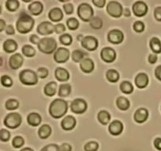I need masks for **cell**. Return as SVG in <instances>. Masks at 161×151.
<instances>
[{
    "label": "cell",
    "instance_id": "11",
    "mask_svg": "<svg viewBox=\"0 0 161 151\" xmlns=\"http://www.w3.org/2000/svg\"><path fill=\"white\" fill-rule=\"evenodd\" d=\"M101 58L105 62H113L116 58V53L111 47H104L101 51Z\"/></svg>",
    "mask_w": 161,
    "mask_h": 151
},
{
    "label": "cell",
    "instance_id": "33",
    "mask_svg": "<svg viewBox=\"0 0 161 151\" xmlns=\"http://www.w3.org/2000/svg\"><path fill=\"white\" fill-rule=\"evenodd\" d=\"M120 90L124 94H130L133 92L134 87L130 82L124 81L120 84Z\"/></svg>",
    "mask_w": 161,
    "mask_h": 151
},
{
    "label": "cell",
    "instance_id": "28",
    "mask_svg": "<svg viewBox=\"0 0 161 151\" xmlns=\"http://www.w3.org/2000/svg\"><path fill=\"white\" fill-rule=\"evenodd\" d=\"M150 48L155 53H161V42L160 39L157 37H153L151 39L150 42Z\"/></svg>",
    "mask_w": 161,
    "mask_h": 151
},
{
    "label": "cell",
    "instance_id": "50",
    "mask_svg": "<svg viewBox=\"0 0 161 151\" xmlns=\"http://www.w3.org/2000/svg\"><path fill=\"white\" fill-rule=\"evenodd\" d=\"M154 16L158 21H161V6H158L154 10Z\"/></svg>",
    "mask_w": 161,
    "mask_h": 151
},
{
    "label": "cell",
    "instance_id": "61",
    "mask_svg": "<svg viewBox=\"0 0 161 151\" xmlns=\"http://www.w3.org/2000/svg\"><path fill=\"white\" fill-rule=\"evenodd\" d=\"M81 37L83 38V36H82V35H80V36H78V40H83V39H81Z\"/></svg>",
    "mask_w": 161,
    "mask_h": 151
},
{
    "label": "cell",
    "instance_id": "34",
    "mask_svg": "<svg viewBox=\"0 0 161 151\" xmlns=\"http://www.w3.org/2000/svg\"><path fill=\"white\" fill-rule=\"evenodd\" d=\"M22 53L25 56L31 58L36 54V50L31 46L30 45H25L22 47Z\"/></svg>",
    "mask_w": 161,
    "mask_h": 151
},
{
    "label": "cell",
    "instance_id": "36",
    "mask_svg": "<svg viewBox=\"0 0 161 151\" xmlns=\"http://www.w3.org/2000/svg\"><path fill=\"white\" fill-rule=\"evenodd\" d=\"M5 106L9 110L17 109L19 107V102L17 100H16V99H9V100L6 101V104H5Z\"/></svg>",
    "mask_w": 161,
    "mask_h": 151
},
{
    "label": "cell",
    "instance_id": "21",
    "mask_svg": "<svg viewBox=\"0 0 161 151\" xmlns=\"http://www.w3.org/2000/svg\"><path fill=\"white\" fill-rule=\"evenodd\" d=\"M49 18L53 22H58L60 21L61 20H62L63 18V12L60 8L55 7L53 8L52 9H50V11L49 12Z\"/></svg>",
    "mask_w": 161,
    "mask_h": 151
},
{
    "label": "cell",
    "instance_id": "60",
    "mask_svg": "<svg viewBox=\"0 0 161 151\" xmlns=\"http://www.w3.org/2000/svg\"><path fill=\"white\" fill-rule=\"evenodd\" d=\"M20 151H34L32 149H31V148L29 147H26V148H24V149H22Z\"/></svg>",
    "mask_w": 161,
    "mask_h": 151
},
{
    "label": "cell",
    "instance_id": "8",
    "mask_svg": "<svg viewBox=\"0 0 161 151\" xmlns=\"http://www.w3.org/2000/svg\"><path fill=\"white\" fill-rule=\"evenodd\" d=\"M71 110L73 113H77V114H81L83 113L87 109V104L86 101L82 98H76L73 100L71 103L70 105Z\"/></svg>",
    "mask_w": 161,
    "mask_h": 151
},
{
    "label": "cell",
    "instance_id": "59",
    "mask_svg": "<svg viewBox=\"0 0 161 151\" xmlns=\"http://www.w3.org/2000/svg\"><path fill=\"white\" fill-rule=\"evenodd\" d=\"M124 15L125 16V17H130V10L128 8H126L124 10Z\"/></svg>",
    "mask_w": 161,
    "mask_h": 151
},
{
    "label": "cell",
    "instance_id": "55",
    "mask_svg": "<svg viewBox=\"0 0 161 151\" xmlns=\"http://www.w3.org/2000/svg\"><path fill=\"white\" fill-rule=\"evenodd\" d=\"M154 146L157 149L161 151V138H157L154 140Z\"/></svg>",
    "mask_w": 161,
    "mask_h": 151
},
{
    "label": "cell",
    "instance_id": "47",
    "mask_svg": "<svg viewBox=\"0 0 161 151\" xmlns=\"http://www.w3.org/2000/svg\"><path fill=\"white\" fill-rule=\"evenodd\" d=\"M10 137V133L6 129H1L0 131V138L3 142H7Z\"/></svg>",
    "mask_w": 161,
    "mask_h": 151
},
{
    "label": "cell",
    "instance_id": "46",
    "mask_svg": "<svg viewBox=\"0 0 161 151\" xmlns=\"http://www.w3.org/2000/svg\"><path fill=\"white\" fill-rule=\"evenodd\" d=\"M36 73H37L38 76H39V78L44 79V78H46L47 76H48L49 72H48V69H46V68H43V67H41V68H39V69H38Z\"/></svg>",
    "mask_w": 161,
    "mask_h": 151
},
{
    "label": "cell",
    "instance_id": "10",
    "mask_svg": "<svg viewBox=\"0 0 161 151\" xmlns=\"http://www.w3.org/2000/svg\"><path fill=\"white\" fill-rule=\"evenodd\" d=\"M69 56H70V52L68 49L64 48V47H59L55 51L53 58L58 63H64L69 60Z\"/></svg>",
    "mask_w": 161,
    "mask_h": 151
},
{
    "label": "cell",
    "instance_id": "44",
    "mask_svg": "<svg viewBox=\"0 0 161 151\" xmlns=\"http://www.w3.org/2000/svg\"><path fill=\"white\" fill-rule=\"evenodd\" d=\"M1 83L4 87H11L13 85V80H11L9 76L4 75L1 77Z\"/></svg>",
    "mask_w": 161,
    "mask_h": 151
},
{
    "label": "cell",
    "instance_id": "57",
    "mask_svg": "<svg viewBox=\"0 0 161 151\" xmlns=\"http://www.w3.org/2000/svg\"><path fill=\"white\" fill-rule=\"evenodd\" d=\"M6 32L7 33L8 35H14L15 33L14 31V28L12 25H8L7 27H6Z\"/></svg>",
    "mask_w": 161,
    "mask_h": 151
},
{
    "label": "cell",
    "instance_id": "30",
    "mask_svg": "<svg viewBox=\"0 0 161 151\" xmlns=\"http://www.w3.org/2000/svg\"><path fill=\"white\" fill-rule=\"evenodd\" d=\"M116 105H117L118 108L121 110H127L130 107V102L127 98H126L125 97H119L116 100Z\"/></svg>",
    "mask_w": 161,
    "mask_h": 151
},
{
    "label": "cell",
    "instance_id": "54",
    "mask_svg": "<svg viewBox=\"0 0 161 151\" xmlns=\"http://www.w3.org/2000/svg\"><path fill=\"white\" fill-rule=\"evenodd\" d=\"M158 60V58H157V55L155 54V53H152V54H149V62L151 63V64H155L156 62Z\"/></svg>",
    "mask_w": 161,
    "mask_h": 151
},
{
    "label": "cell",
    "instance_id": "9",
    "mask_svg": "<svg viewBox=\"0 0 161 151\" xmlns=\"http://www.w3.org/2000/svg\"><path fill=\"white\" fill-rule=\"evenodd\" d=\"M82 46L84 47L86 50H90V51H93V50H95L98 47V41L94 36H86L83 39V40L81 41Z\"/></svg>",
    "mask_w": 161,
    "mask_h": 151
},
{
    "label": "cell",
    "instance_id": "37",
    "mask_svg": "<svg viewBox=\"0 0 161 151\" xmlns=\"http://www.w3.org/2000/svg\"><path fill=\"white\" fill-rule=\"evenodd\" d=\"M20 3L17 0H8L6 3V6L9 11H15L18 9Z\"/></svg>",
    "mask_w": 161,
    "mask_h": 151
},
{
    "label": "cell",
    "instance_id": "39",
    "mask_svg": "<svg viewBox=\"0 0 161 151\" xmlns=\"http://www.w3.org/2000/svg\"><path fill=\"white\" fill-rule=\"evenodd\" d=\"M99 148V145L97 142L91 141L86 143L84 146L85 151H97Z\"/></svg>",
    "mask_w": 161,
    "mask_h": 151
},
{
    "label": "cell",
    "instance_id": "6",
    "mask_svg": "<svg viewBox=\"0 0 161 151\" xmlns=\"http://www.w3.org/2000/svg\"><path fill=\"white\" fill-rule=\"evenodd\" d=\"M22 121L21 116L17 113H9L7 116L5 117L4 124L7 127L11 129L17 128V127L20 125Z\"/></svg>",
    "mask_w": 161,
    "mask_h": 151
},
{
    "label": "cell",
    "instance_id": "31",
    "mask_svg": "<svg viewBox=\"0 0 161 151\" xmlns=\"http://www.w3.org/2000/svg\"><path fill=\"white\" fill-rule=\"evenodd\" d=\"M106 78L107 80L109 82L112 83H116L119 80V74L115 69H109L108 71H107L106 72Z\"/></svg>",
    "mask_w": 161,
    "mask_h": 151
},
{
    "label": "cell",
    "instance_id": "29",
    "mask_svg": "<svg viewBox=\"0 0 161 151\" xmlns=\"http://www.w3.org/2000/svg\"><path fill=\"white\" fill-rule=\"evenodd\" d=\"M97 119L101 124H103V125H106L109 122L111 116H110V113L108 112L105 111V110H102L97 114Z\"/></svg>",
    "mask_w": 161,
    "mask_h": 151
},
{
    "label": "cell",
    "instance_id": "43",
    "mask_svg": "<svg viewBox=\"0 0 161 151\" xmlns=\"http://www.w3.org/2000/svg\"><path fill=\"white\" fill-rule=\"evenodd\" d=\"M133 28L137 32H142L145 29V24L141 20H137L134 24Z\"/></svg>",
    "mask_w": 161,
    "mask_h": 151
},
{
    "label": "cell",
    "instance_id": "51",
    "mask_svg": "<svg viewBox=\"0 0 161 151\" xmlns=\"http://www.w3.org/2000/svg\"><path fill=\"white\" fill-rule=\"evenodd\" d=\"M40 40L41 39H39V36H37L36 35H31V36H30V42L33 44L38 45V44L39 43V42H40Z\"/></svg>",
    "mask_w": 161,
    "mask_h": 151
},
{
    "label": "cell",
    "instance_id": "14",
    "mask_svg": "<svg viewBox=\"0 0 161 151\" xmlns=\"http://www.w3.org/2000/svg\"><path fill=\"white\" fill-rule=\"evenodd\" d=\"M54 31V26L50 21H43L39 25L37 31L40 35H50Z\"/></svg>",
    "mask_w": 161,
    "mask_h": 151
},
{
    "label": "cell",
    "instance_id": "35",
    "mask_svg": "<svg viewBox=\"0 0 161 151\" xmlns=\"http://www.w3.org/2000/svg\"><path fill=\"white\" fill-rule=\"evenodd\" d=\"M102 25L103 23H102V19L98 17H94L90 20V25L94 29H100L102 27Z\"/></svg>",
    "mask_w": 161,
    "mask_h": 151
},
{
    "label": "cell",
    "instance_id": "42",
    "mask_svg": "<svg viewBox=\"0 0 161 151\" xmlns=\"http://www.w3.org/2000/svg\"><path fill=\"white\" fill-rule=\"evenodd\" d=\"M25 144V139L21 136H16L13 139L12 145L14 148H20Z\"/></svg>",
    "mask_w": 161,
    "mask_h": 151
},
{
    "label": "cell",
    "instance_id": "53",
    "mask_svg": "<svg viewBox=\"0 0 161 151\" xmlns=\"http://www.w3.org/2000/svg\"><path fill=\"white\" fill-rule=\"evenodd\" d=\"M93 3L99 8H102L105 4V0H93Z\"/></svg>",
    "mask_w": 161,
    "mask_h": 151
},
{
    "label": "cell",
    "instance_id": "48",
    "mask_svg": "<svg viewBox=\"0 0 161 151\" xmlns=\"http://www.w3.org/2000/svg\"><path fill=\"white\" fill-rule=\"evenodd\" d=\"M63 7H64V12H65L67 14H72V13H73V10H74L73 5L71 4V3H67V4H64Z\"/></svg>",
    "mask_w": 161,
    "mask_h": 151
},
{
    "label": "cell",
    "instance_id": "20",
    "mask_svg": "<svg viewBox=\"0 0 161 151\" xmlns=\"http://www.w3.org/2000/svg\"><path fill=\"white\" fill-rule=\"evenodd\" d=\"M80 68H81L82 71H83L84 72L90 73V72H93V70H94V63L91 58H84L80 62Z\"/></svg>",
    "mask_w": 161,
    "mask_h": 151
},
{
    "label": "cell",
    "instance_id": "24",
    "mask_svg": "<svg viewBox=\"0 0 161 151\" xmlns=\"http://www.w3.org/2000/svg\"><path fill=\"white\" fill-rule=\"evenodd\" d=\"M27 120H28V123L30 125L36 127V126L40 124L41 121H42V118H41L40 115L39 113H31L28 114V117H27Z\"/></svg>",
    "mask_w": 161,
    "mask_h": 151
},
{
    "label": "cell",
    "instance_id": "3",
    "mask_svg": "<svg viewBox=\"0 0 161 151\" xmlns=\"http://www.w3.org/2000/svg\"><path fill=\"white\" fill-rule=\"evenodd\" d=\"M57 47H58V43L53 38H43V39H41L39 43L38 44L39 50L42 53H47V54L56 51Z\"/></svg>",
    "mask_w": 161,
    "mask_h": 151
},
{
    "label": "cell",
    "instance_id": "19",
    "mask_svg": "<svg viewBox=\"0 0 161 151\" xmlns=\"http://www.w3.org/2000/svg\"><path fill=\"white\" fill-rule=\"evenodd\" d=\"M149 83V76L144 72H140L135 77V84L138 88H145Z\"/></svg>",
    "mask_w": 161,
    "mask_h": 151
},
{
    "label": "cell",
    "instance_id": "45",
    "mask_svg": "<svg viewBox=\"0 0 161 151\" xmlns=\"http://www.w3.org/2000/svg\"><path fill=\"white\" fill-rule=\"evenodd\" d=\"M41 151H61L60 150V146H58L57 144H49L44 146Z\"/></svg>",
    "mask_w": 161,
    "mask_h": 151
},
{
    "label": "cell",
    "instance_id": "4",
    "mask_svg": "<svg viewBox=\"0 0 161 151\" xmlns=\"http://www.w3.org/2000/svg\"><path fill=\"white\" fill-rule=\"evenodd\" d=\"M38 75L31 69H25L19 75L20 82L25 85H35L38 83Z\"/></svg>",
    "mask_w": 161,
    "mask_h": 151
},
{
    "label": "cell",
    "instance_id": "41",
    "mask_svg": "<svg viewBox=\"0 0 161 151\" xmlns=\"http://www.w3.org/2000/svg\"><path fill=\"white\" fill-rule=\"evenodd\" d=\"M67 25L68 28L70 30H75L78 28L80 23H79V20L77 19L74 18V17H71V18L68 19Z\"/></svg>",
    "mask_w": 161,
    "mask_h": 151
},
{
    "label": "cell",
    "instance_id": "22",
    "mask_svg": "<svg viewBox=\"0 0 161 151\" xmlns=\"http://www.w3.org/2000/svg\"><path fill=\"white\" fill-rule=\"evenodd\" d=\"M55 77L59 81L64 82L69 80L70 75H69V72H68L67 69H64V68H58L55 70Z\"/></svg>",
    "mask_w": 161,
    "mask_h": 151
},
{
    "label": "cell",
    "instance_id": "25",
    "mask_svg": "<svg viewBox=\"0 0 161 151\" xmlns=\"http://www.w3.org/2000/svg\"><path fill=\"white\" fill-rule=\"evenodd\" d=\"M51 131H52L50 126H49L48 124H43V125L39 127L38 134H39V138H42V139H46L51 135Z\"/></svg>",
    "mask_w": 161,
    "mask_h": 151
},
{
    "label": "cell",
    "instance_id": "26",
    "mask_svg": "<svg viewBox=\"0 0 161 151\" xmlns=\"http://www.w3.org/2000/svg\"><path fill=\"white\" fill-rule=\"evenodd\" d=\"M17 48V43L14 39H7L3 44V49L7 53H13Z\"/></svg>",
    "mask_w": 161,
    "mask_h": 151
},
{
    "label": "cell",
    "instance_id": "52",
    "mask_svg": "<svg viewBox=\"0 0 161 151\" xmlns=\"http://www.w3.org/2000/svg\"><path fill=\"white\" fill-rule=\"evenodd\" d=\"M61 151H72V146L69 143H63L60 146Z\"/></svg>",
    "mask_w": 161,
    "mask_h": 151
},
{
    "label": "cell",
    "instance_id": "12",
    "mask_svg": "<svg viewBox=\"0 0 161 151\" xmlns=\"http://www.w3.org/2000/svg\"><path fill=\"white\" fill-rule=\"evenodd\" d=\"M133 13L137 17H143L147 14L148 6L146 3H145L142 1L135 2L133 5Z\"/></svg>",
    "mask_w": 161,
    "mask_h": 151
},
{
    "label": "cell",
    "instance_id": "27",
    "mask_svg": "<svg viewBox=\"0 0 161 151\" xmlns=\"http://www.w3.org/2000/svg\"><path fill=\"white\" fill-rule=\"evenodd\" d=\"M57 87H58V84H57L56 82H50L44 87V93L47 96L51 97V96H53L56 94Z\"/></svg>",
    "mask_w": 161,
    "mask_h": 151
},
{
    "label": "cell",
    "instance_id": "56",
    "mask_svg": "<svg viewBox=\"0 0 161 151\" xmlns=\"http://www.w3.org/2000/svg\"><path fill=\"white\" fill-rule=\"evenodd\" d=\"M155 76L159 80L161 81V64L160 65L157 66L155 69Z\"/></svg>",
    "mask_w": 161,
    "mask_h": 151
},
{
    "label": "cell",
    "instance_id": "1",
    "mask_svg": "<svg viewBox=\"0 0 161 151\" xmlns=\"http://www.w3.org/2000/svg\"><path fill=\"white\" fill-rule=\"evenodd\" d=\"M68 111V102L61 98H57L51 102L49 109L50 114L53 118L62 117Z\"/></svg>",
    "mask_w": 161,
    "mask_h": 151
},
{
    "label": "cell",
    "instance_id": "7",
    "mask_svg": "<svg viewBox=\"0 0 161 151\" xmlns=\"http://www.w3.org/2000/svg\"><path fill=\"white\" fill-rule=\"evenodd\" d=\"M106 10L108 14L113 17H119L124 13L121 4L116 1L109 2L107 5Z\"/></svg>",
    "mask_w": 161,
    "mask_h": 151
},
{
    "label": "cell",
    "instance_id": "23",
    "mask_svg": "<svg viewBox=\"0 0 161 151\" xmlns=\"http://www.w3.org/2000/svg\"><path fill=\"white\" fill-rule=\"evenodd\" d=\"M28 9H29L30 12L31 13V14L37 16L39 15V14L42 12L43 6H42L41 2L35 1L33 2V3H31V4L28 6Z\"/></svg>",
    "mask_w": 161,
    "mask_h": 151
},
{
    "label": "cell",
    "instance_id": "17",
    "mask_svg": "<svg viewBox=\"0 0 161 151\" xmlns=\"http://www.w3.org/2000/svg\"><path fill=\"white\" fill-rule=\"evenodd\" d=\"M148 117H149V111L145 108L138 109L135 112V116H134L135 120L137 123H139V124L144 123L148 119Z\"/></svg>",
    "mask_w": 161,
    "mask_h": 151
},
{
    "label": "cell",
    "instance_id": "15",
    "mask_svg": "<svg viewBox=\"0 0 161 151\" xmlns=\"http://www.w3.org/2000/svg\"><path fill=\"white\" fill-rule=\"evenodd\" d=\"M24 61V58L20 53H14L9 58V66L13 69H17L22 65Z\"/></svg>",
    "mask_w": 161,
    "mask_h": 151
},
{
    "label": "cell",
    "instance_id": "13",
    "mask_svg": "<svg viewBox=\"0 0 161 151\" xmlns=\"http://www.w3.org/2000/svg\"><path fill=\"white\" fill-rule=\"evenodd\" d=\"M124 33L119 29H113L108 32V40L113 44H119L124 40Z\"/></svg>",
    "mask_w": 161,
    "mask_h": 151
},
{
    "label": "cell",
    "instance_id": "38",
    "mask_svg": "<svg viewBox=\"0 0 161 151\" xmlns=\"http://www.w3.org/2000/svg\"><path fill=\"white\" fill-rule=\"evenodd\" d=\"M83 57H84V53L80 50H75L72 53V60L75 62H81L83 60Z\"/></svg>",
    "mask_w": 161,
    "mask_h": 151
},
{
    "label": "cell",
    "instance_id": "18",
    "mask_svg": "<svg viewBox=\"0 0 161 151\" xmlns=\"http://www.w3.org/2000/svg\"><path fill=\"white\" fill-rule=\"evenodd\" d=\"M76 124V120L72 116H67L61 121V127L65 131L72 130Z\"/></svg>",
    "mask_w": 161,
    "mask_h": 151
},
{
    "label": "cell",
    "instance_id": "5",
    "mask_svg": "<svg viewBox=\"0 0 161 151\" xmlns=\"http://www.w3.org/2000/svg\"><path fill=\"white\" fill-rule=\"evenodd\" d=\"M78 15L84 21H89L94 17V9L88 3H83L78 7Z\"/></svg>",
    "mask_w": 161,
    "mask_h": 151
},
{
    "label": "cell",
    "instance_id": "40",
    "mask_svg": "<svg viewBox=\"0 0 161 151\" xmlns=\"http://www.w3.org/2000/svg\"><path fill=\"white\" fill-rule=\"evenodd\" d=\"M60 42L65 46L71 45V43L72 42V36L69 34H67V33L61 35V36H60Z\"/></svg>",
    "mask_w": 161,
    "mask_h": 151
},
{
    "label": "cell",
    "instance_id": "32",
    "mask_svg": "<svg viewBox=\"0 0 161 151\" xmlns=\"http://www.w3.org/2000/svg\"><path fill=\"white\" fill-rule=\"evenodd\" d=\"M71 86L69 83H63L60 86L59 91H58V95L60 97H67L71 93Z\"/></svg>",
    "mask_w": 161,
    "mask_h": 151
},
{
    "label": "cell",
    "instance_id": "16",
    "mask_svg": "<svg viewBox=\"0 0 161 151\" xmlns=\"http://www.w3.org/2000/svg\"><path fill=\"white\" fill-rule=\"evenodd\" d=\"M123 130H124V125H123L122 122H120L119 120H114L110 124L109 127H108V131H109L110 134L113 135H120Z\"/></svg>",
    "mask_w": 161,
    "mask_h": 151
},
{
    "label": "cell",
    "instance_id": "49",
    "mask_svg": "<svg viewBox=\"0 0 161 151\" xmlns=\"http://www.w3.org/2000/svg\"><path fill=\"white\" fill-rule=\"evenodd\" d=\"M64 31H65V27L63 24H58V25H54V31L58 34L62 33Z\"/></svg>",
    "mask_w": 161,
    "mask_h": 151
},
{
    "label": "cell",
    "instance_id": "2",
    "mask_svg": "<svg viewBox=\"0 0 161 151\" xmlns=\"http://www.w3.org/2000/svg\"><path fill=\"white\" fill-rule=\"evenodd\" d=\"M35 20L32 17L26 14H21L17 20L16 27L19 32L20 33H28L31 31L34 27Z\"/></svg>",
    "mask_w": 161,
    "mask_h": 151
},
{
    "label": "cell",
    "instance_id": "58",
    "mask_svg": "<svg viewBox=\"0 0 161 151\" xmlns=\"http://www.w3.org/2000/svg\"><path fill=\"white\" fill-rule=\"evenodd\" d=\"M5 27H6V22L3 19H0V31H3Z\"/></svg>",
    "mask_w": 161,
    "mask_h": 151
}]
</instances>
